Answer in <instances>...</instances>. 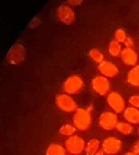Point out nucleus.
Masks as SVG:
<instances>
[{
  "label": "nucleus",
  "mask_w": 139,
  "mask_h": 155,
  "mask_svg": "<svg viewBox=\"0 0 139 155\" xmlns=\"http://www.w3.org/2000/svg\"><path fill=\"white\" fill-rule=\"evenodd\" d=\"M92 122L91 113L88 109L78 108L73 115V125L80 131H86Z\"/></svg>",
  "instance_id": "obj_1"
},
{
  "label": "nucleus",
  "mask_w": 139,
  "mask_h": 155,
  "mask_svg": "<svg viewBox=\"0 0 139 155\" xmlns=\"http://www.w3.org/2000/svg\"><path fill=\"white\" fill-rule=\"evenodd\" d=\"M24 57H25V49L20 44L14 45L6 55V59L8 63L11 64H20L21 62L24 61Z\"/></svg>",
  "instance_id": "obj_8"
},
{
  "label": "nucleus",
  "mask_w": 139,
  "mask_h": 155,
  "mask_svg": "<svg viewBox=\"0 0 139 155\" xmlns=\"http://www.w3.org/2000/svg\"><path fill=\"white\" fill-rule=\"evenodd\" d=\"M107 103L116 114L123 113L126 109V102L122 95L117 92H111L107 96Z\"/></svg>",
  "instance_id": "obj_5"
},
{
  "label": "nucleus",
  "mask_w": 139,
  "mask_h": 155,
  "mask_svg": "<svg viewBox=\"0 0 139 155\" xmlns=\"http://www.w3.org/2000/svg\"><path fill=\"white\" fill-rule=\"evenodd\" d=\"M104 154H105V153H104V151L101 149V150H99V151H98V152H97V153H96L94 155H104Z\"/></svg>",
  "instance_id": "obj_26"
},
{
  "label": "nucleus",
  "mask_w": 139,
  "mask_h": 155,
  "mask_svg": "<svg viewBox=\"0 0 139 155\" xmlns=\"http://www.w3.org/2000/svg\"><path fill=\"white\" fill-rule=\"evenodd\" d=\"M55 103L57 107L65 113H72L76 112L78 109L77 103L75 100L68 94H58L55 98Z\"/></svg>",
  "instance_id": "obj_3"
},
{
  "label": "nucleus",
  "mask_w": 139,
  "mask_h": 155,
  "mask_svg": "<svg viewBox=\"0 0 139 155\" xmlns=\"http://www.w3.org/2000/svg\"><path fill=\"white\" fill-rule=\"evenodd\" d=\"M118 123V118L117 114L114 112H104L99 117L100 126L106 131H111L116 129Z\"/></svg>",
  "instance_id": "obj_6"
},
{
  "label": "nucleus",
  "mask_w": 139,
  "mask_h": 155,
  "mask_svg": "<svg viewBox=\"0 0 139 155\" xmlns=\"http://www.w3.org/2000/svg\"><path fill=\"white\" fill-rule=\"evenodd\" d=\"M127 34L125 32V30L119 28L115 32V40L121 43V42H125V40L127 39Z\"/></svg>",
  "instance_id": "obj_21"
},
{
  "label": "nucleus",
  "mask_w": 139,
  "mask_h": 155,
  "mask_svg": "<svg viewBox=\"0 0 139 155\" xmlns=\"http://www.w3.org/2000/svg\"><path fill=\"white\" fill-rule=\"evenodd\" d=\"M109 52L112 56H118V55L121 54L122 49H121L120 43L116 40L110 42V44L109 45Z\"/></svg>",
  "instance_id": "obj_18"
},
{
  "label": "nucleus",
  "mask_w": 139,
  "mask_h": 155,
  "mask_svg": "<svg viewBox=\"0 0 139 155\" xmlns=\"http://www.w3.org/2000/svg\"><path fill=\"white\" fill-rule=\"evenodd\" d=\"M128 102H129V104H130L131 106L139 109V95H132L129 98Z\"/></svg>",
  "instance_id": "obj_22"
},
{
  "label": "nucleus",
  "mask_w": 139,
  "mask_h": 155,
  "mask_svg": "<svg viewBox=\"0 0 139 155\" xmlns=\"http://www.w3.org/2000/svg\"><path fill=\"white\" fill-rule=\"evenodd\" d=\"M65 148L71 154L79 155L85 151L86 143L83 138L78 135H72L65 141Z\"/></svg>",
  "instance_id": "obj_4"
},
{
  "label": "nucleus",
  "mask_w": 139,
  "mask_h": 155,
  "mask_svg": "<svg viewBox=\"0 0 139 155\" xmlns=\"http://www.w3.org/2000/svg\"><path fill=\"white\" fill-rule=\"evenodd\" d=\"M83 0H68V4L70 5H72V6H76V5H79L82 3Z\"/></svg>",
  "instance_id": "obj_23"
},
{
  "label": "nucleus",
  "mask_w": 139,
  "mask_h": 155,
  "mask_svg": "<svg viewBox=\"0 0 139 155\" xmlns=\"http://www.w3.org/2000/svg\"><path fill=\"white\" fill-rule=\"evenodd\" d=\"M125 45L128 46V47H129V48H131L133 45H134V42H133V39L132 38H130V37H127V39L125 40Z\"/></svg>",
  "instance_id": "obj_24"
},
{
  "label": "nucleus",
  "mask_w": 139,
  "mask_h": 155,
  "mask_svg": "<svg viewBox=\"0 0 139 155\" xmlns=\"http://www.w3.org/2000/svg\"><path fill=\"white\" fill-rule=\"evenodd\" d=\"M121 59L122 61L127 64V65H136V64L137 63V53L129 47H127L125 49L122 50L121 52Z\"/></svg>",
  "instance_id": "obj_12"
},
{
  "label": "nucleus",
  "mask_w": 139,
  "mask_h": 155,
  "mask_svg": "<svg viewBox=\"0 0 139 155\" xmlns=\"http://www.w3.org/2000/svg\"><path fill=\"white\" fill-rule=\"evenodd\" d=\"M83 86H84V83L81 77L77 74H72L70 75L63 82L62 89L65 92V94H76L82 90Z\"/></svg>",
  "instance_id": "obj_2"
},
{
  "label": "nucleus",
  "mask_w": 139,
  "mask_h": 155,
  "mask_svg": "<svg viewBox=\"0 0 139 155\" xmlns=\"http://www.w3.org/2000/svg\"><path fill=\"white\" fill-rule=\"evenodd\" d=\"M138 134H139V129H138Z\"/></svg>",
  "instance_id": "obj_28"
},
{
  "label": "nucleus",
  "mask_w": 139,
  "mask_h": 155,
  "mask_svg": "<svg viewBox=\"0 0 139 155\" xmlns=\"http://www.w3.org/2000/svg\"><path fill=\"white\" fill-rule=\"evenodd\" d=\"M89 56L90 57V59L98 64H100L104 61V55L101 52H100L98 49L93 48L90 51L89 53Z\"/></svg>",
  "instance_id": "obj_20"
},
{
  "label": "nucleus",
  "mask_w": 139,
  "mask_h": 155,
  "mask_svg": "<svg viewBox=\"0 0 139 155\" xmlns=\"http://www.w3.org/2000/svg\"><path fill=\"white\" fill-rule=\"evenodd\" d=\"M100 142L99 139L97 138H92L90 139L87 144H86V148H85V153L86 155H94L99 150H100Z\"/></svg>",
  "instance_id": "obj_15"
},
{
  "label": "nucleus",
  "mask_w": 139,
  "mask_h": 155,
  "mask_svg": "<svg viewBox=\"0 0 139 155\" xmlns=\"http://www.w3.org/2000/svg\"><path fill=\"white\" fill-rule=\"evenodd\" d=\"M128 83L133 86H139V65H135L127 75Z\"/></svg>",
  "instance_id": "obj_14"
},
{
  "label": "nucleus",
  "mask_w": 139,
  "mask_h": 155,
  "mask_svg": "<svg viewBox=\"0 0 139 155\" xmlns=\"http://www.w3.org/2000/svg\"><path fill=\"white\" fill-rule=\"evenodd\" d=\"M99 71L100 72V74L107 77V78H111V77H115L118 74L119 70L118 68V66L109 62V61H103L102 63L99 64V67H98Z\"/></svg>",
  "instance_id": "obj_10"
},
{
  "label": "nucleus",
  "mask_w": 139,
  "mask_h": 155,
  "mask_svg": "<svg viewBox=\"0 0 139 155\" xmlns=\"http://www.w3.org/2000/svg\"><path fill=\"white\" fill-rule=\"evenodd\" d=\"M132 152H134L137 154H139V141L136 142L134 143V145H133V151Z\"/></svg>",
  "instance_id": "obj_25"
},
{
  "label": "nucleus",
  "mask_w": 139,
  "mask_h": 155,
  "mask_svg": "<svg viewBox=\"0 0 139 155\" xmlns=\"http://www.w3.org/2000/svg\"><path fill=\"white\" fill-rule=\"evenodd\" d=\"M71 155H72V154H71Z\"/></svg>",
  "instance_id": "obj_29"
},
{
  "label": "nucleus",
  "mask_w": 139,
  "mask_h": 155,
  "mask_svg": "<svg viewBox=\"0 0 139 155\" xmlns=\"http://www.w3.org/2000/svg\"><path fill=\"white\" fill-rule=\"evenodd\" d=\"M57 16L59 20L66 25H71L74 22V11L68 5H61L57 10Z\"/></svg>",
  "instance_id": "obj_11"
},
{
  "label": "nucleus",
  "mask_w": 139,
  "mask_h": 155,
  "mask_svg": "<svg viewBox=\"0 0 139 155\" xmlns=\"http://www.w3.org/2000/svg\"><path fill=\"white\" fill-rule=\"evenodd\" d=\"M66 148L61 144L52 143L48 146L45 155H66Z\"/></svg>",
  "instance_id": "obj_16"
},
{
  "label": "nucleus",
  "mask_w": 139,
  "mask_h": 155,
  "mask_svg": "<svg viewBox=\"0 0 139 155\" xmlns=\"http://www.w3.org/2000/svg\"><path fill=\"white\" fill-rule=\"evenodd\" d=\"M123 116L126 122L131 124H139V109L129 106L125 109L123 112Z\"/></svg>",
  "instance_id": "obj_13"
},
{
  "label": "nucleus",
  "mask_w": 139,
  "mask_h": 155,
  "mask_svg": "<svg viewBox=\"0 0 139 155\" xmlns=\"http://www.w3.org/2000/svg\"><path fill=\"white\" fill-rule=\"evenodd\" d=\"M125 155H139L137 154V153H135L134 152H128V153H127Z\"/></svg>",
  "instance_id": "obj_27"
},
{
  "label": "nucleus",
  "mask_w": 139,
  "mask_h": 155,
  "mask_svg": "<svg viewBox=\"0 0 139 155\" xmlns=\"http://www.w3.org/2000/svg\"><path fill=\"white\" fill-rule=\"evenodd\" d=\"M77 128L74 125L71 124H63L61 128H60V134L63 136H72L74 135L75 132H76Z\"/></svg>",
  "instance_id": "obj_19"
},
{
  "label": "nucleus",
  "mask_w": 139,
  "mask_h": 155,
  "mask_svg": "<svg viewBox=\"0 0 139 155\" xmlns=\"http://www.w3.org/2000/svg\"><path fill=\"white\" fill-rule=\"evenodd\" d=\"M122 149V142L116 137H107L102 143V150L105 154L114 155L118 153Z\"/></svg>",
  "instance_id": "obj_9"
},
{
  "label": "nucleus",
  "mask_w": 139,
  "mask_h": 155,
  "mask_svg": "<svg viewBox=\"0 0 139 155\" xmlns=\"http://www.w3.org/2000/svg\"><path fill=\"white\" fill-rule=\"evenodd\" d=\"M91 87L93 91L99 95L104 96L109 94V92L110 90V83L107 77L103 75H98L92 79Z\"/></svg>",
  "instance_id": "obj_7"
},
{
  "label": "nucleus",
  "mask_w": 139,
  "mask_h": 155,
  "mask_svg": "<svg viewBox=\"0 0 139 155\" xmlns=\"http://www.w3.org/2000/svg\"><path fill=\"white\" fill-rule=\"evenodd\" d=\"M117 131L124 135H129L132 134L134 132V127L131 124L128 122H118L116 127Z\"/></svg>",
  "instance_id": "obj_17"
}]
</instances>
